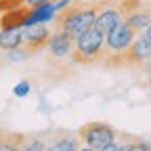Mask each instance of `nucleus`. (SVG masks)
<instances>
[{"label": "nucleus", "instance_id": "4", "mask_svg": "<svg viewBox=\"0 0 151 151\" xmlns=\"http://www.w3.org/2000/svg\"><path fill=\"white\" fill-rule=\"evenodd\" d=\"M143 0H97V17H94V27L99 32L107 34L122 23L126 15L137 9Z\"/></svg>", "mask_w": 151, "mask_h": 151}, {"label": "nucleus", "instance_id": "2", "mask_svg": "<svg viewBox=\"0 0 151 151\" xmlns=\"http://www.w3.org/2000/svg\"><path fill=\"white\" fill-rule=\"evenodd\" d=\"M134 38H137V32L132 29L126 21L118 23L111 32L105 34V50H103L101 63H105L109 67L124 65V55L130 48V44H132Z\"/></svg>", "mask_w": 151, "mask_h": 151}, {"label": "nucleus", "instance_id": "20", "mask_svg": "<svg viewBox=\"0 0 151 151\" xmlns=\"http://www.w3.org/2000/svg\"><path fill=\"white\" fill-rule=\"evenodd\" d=\"M0 134H2V128H0Z\"/></svg>", "mask_w": 151, "mask_h": 151}, {"label": "nucleus", "instance_id": "9", "mask_svg": "<svg viewBox=\"0 0 151 151\" xmlns=\"http://www.w3.org/2000/svg\"><path fill=\"white\" fill-rule=\"evenodd\" d=\"M124 21H126L132 29H134L137 34H139V32H145V27L151 23V4L143 0L137 9H132V11L126 15Z\"/></svg>", "mask_w": 151, "mask_h": 151}, {"label": "nucleus", "instance_id": "3", "mask_svg": "<svg viewBox=\"0 0 151 151\" xmlns=\"http://www.w3.org/2000/svg\"><path fill=\"white\" fill-rule=\"evenodd\" d=\"M80 143L92 151H120L118 130L107 122H88L78 130Z\"/></svg>", "mask_w": 151, "mask_h": 151}, {"label": "nucleus", "instance_id": "8", "mask_svg": "<svg viewBox=\"0 0 151 151\" xmlns=\"http://www.w3.org/2000/svg\"><path fill=\"white\" fill-rule=\"evenodd\" d=\"M46 48H48V52L55 57V59L67 61V59H71V55H73V38L69 34H65L63 29L55 27L50 38H48Z\"/></svg>", "mask_w": 151, "mask_h": 151}, {"label": "nucleus", "instance_id": "17", "mask_svg": "<svg viewBox=\"0 0 151 151\" xmlns=\"http://www.w3.org/2000/svg\"><path fill=\"white\" fill-rule=\"evenodd\" d=\"M21 4H25V0H0V13L11 11V9H17V6H21Z\"/></svg>", "mask_w": 151, "mask_h": 151}, {"label": "nucleus", "instance_id": "1", "mask_svg": "<svg viewBox=\"0 0 151 151\" xmlns=\"http://www.w3.org/2000/svg\"><path fill=\"white\" fill-rule=\"evenodd\" d=\"M94 17H97V0H80L59 11V15L55 17V27L63 29L76 40L80 34L94 25Z\"/></svg>", "mask_w": 151, "mask_h": 151}, {"label": "nucleus", "instance_id": "10", "mask_svg": "<svg viewBox=\"0 0 151 151\" xmlns=\"http://www.w3.org/2000/svg\"><path fill=\"white\" fill-rule=\"evenodd\" d=\"M29 9H32V6L21 4V6H17V9L4 11L2 17H0V27H2V29H6V27H23L25 21H27Z\"/></svg>", "mask_w": 151, "mask_h": 151}, {"label": "nucleus", "instance_id": "21", "mask_svg": "<svg viewBox=\"0 0 151 151\" xmlns=\"http://www.w3.org/2000/svg\"><path fill=\"white\" fill-rule=\"evenodd\" d=\"M0 59H2V57H0Z\"/></svg>", "mask_w": 151, "mask_h": 151}, {"label": "nucleus", "instance_id": "12", "mask_svg": "<svg viewBox=\"0 0 151 151\" xmlns=\"http://www.w3.org/2000/svg\"><path fill=\"white\" fill-rule=\"evenodd\" d=\"M17 46H23V27H0V50H11Z\"/></svg>", "mask_w": 151, "mask_h": 151}, {"label": "nucleus", "instance_id": "7", "mask_svg": "<svg viewBox=\"0 0 151 151\" xmlns=\"http://www.w3.org/2000/svg\"><path fill=\"white\" fill-rule=\"evenodd\" d=\"M52 29L48 27V23H32L23 27V46L34 55L38 50L46 48L48 38H50Z\"/></svg>", "mask_w": 151, "mask_h": 151}, {"label": "nucleus", "instance_id": "14", "mask_svg": "<svg viewBox=\"0 0 151 151\" xmlns=\"http://www.w3.org/2000/svg\"><path fill=\"white\" fill-rule=\"evenodd\" d=\"M78 147H80V137H73V134L59 137L48 145V149H55V151H76Z\"/></svg>", "mask_w": 151, "mask_h": 151}, {"label": "nucleus", "instance_id": "16", "mask_svg": "<svg viewBox=\"0 0 151 151\" xmlns=\"http://www.w3.org/2000/svg\"><path fill=\"white\" fill-rule=\"evenodd\" d=\"M32 92V84L27 82V80H21L19 84H15V88H13V94L17 99H23V97H27V94Z\"/></svg>", "mask_w": 151, "mask_h": 151}, {"label": "nucleus", "instance_id": "6", "mask_svg": "<svg viewBox=\"0 0 151 151\" xmlns=\"http://www.w3.org/2000/svg\"><path fill=\"white\" fill-rule=\"evenodd\" d=\"M147 63H151V42H149V38L143 32H139L137 38L132 40L130 48L124 55V65L134 67V69H141Z\"/></svg>", "mask_w": 151, "mask_h": 151}, {"label": "nucleus", "instance_id": "15", "mask_svg": "<svg viewBox=\"0 0 151 151\" xmlns=\"http://www.w3.org/2000/svg\"><path fill=\"white\" fill-rule=\"evenodd\" d=\"M29 55H32V52H29L25 46H17V48L6 50V61H11V63H21V61L27 59Z\"/></svg>", "mask_w": 151, "mask_h": 151}, {"label": "nucleus", "instance_id": "18", "mask_svg": "<svg viewBox=\"0 0 151 151\" xmlns=\"http://www.w3.org/2000/svg\"><path fill=\"white\" fill-rule=\"evenodd\" d=\"M48 145H44L42 141H38V139H32V141H27L25 139V143H23V147L21 149H27V151H34V149H38V151H42V149H46Z\"/></svg>", "mask_w": 151, "mask_h": 151}, {"label": "nucleus", "instance_id": "13", "mask_svg": "<svg viewBox=\"0 0 151 151\" xmlns=\"http://www.w3.org/2000/svg\"><path fill=\"white\" fill-rule=\"evenodd\" d=\"M23 143H25V137L19 132L2 130V134H0V151H17L23 147Z\"/></svg>", "mask_w": 151, "mask_h": 151}, {"label": "nucleus", "instance_id": "5", "mask_svg": "<svg viewBox=\"0 0 151 151\" xmlns=\"http://www.w3.org/2000/svg\"><path fill=\"white\" fill-rule=\"evenodd\" d=\"M103 50H105V34L99 32L97 27H90L84 34H80L73 40V55L71 61L88 65V63H97L103 59Z\"/></svg>", "mask_w": 151, "mask_h": 151}, {"label": "nucleus", "instance_id": "19", "mask_svg": "<svg viewBox=\"0 0 151 151\" xmlns=\"http://www.w3.org/2000/svg\"><path fill=\"white\" fill-rule=\"evenodd\" d=\"M143 34H145V36L149 38V42H151V23H149V25L145 27V32H143Z\"/></svg>", "mask_w": 151, "mask_h": 151}, {"label": "nucleus", "instance_id": "11", "mask_svg": "<svg viewBox=\"0 0 151 151\" xmlns=\"http://www.w3.org/2000/svg\"><path fill=\"white\" fill-rule=\"evenodd\" d=\"M55 17H57V11L52 6V2H44V4H38V6L29 9L25 25H32V23H50V21H55Z\"/></svg>", "mask_w": 151, "mask_h": 151}]
</instances>
